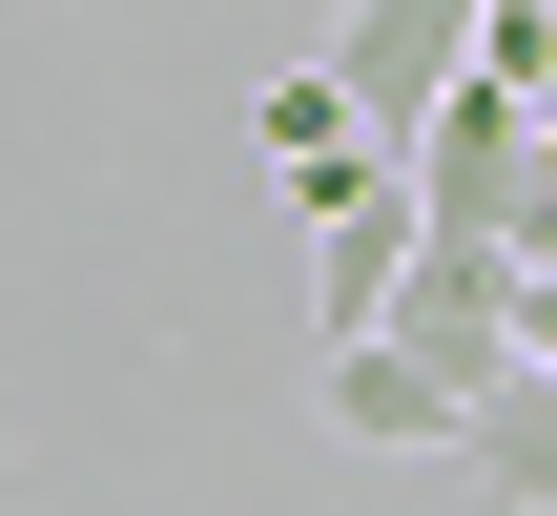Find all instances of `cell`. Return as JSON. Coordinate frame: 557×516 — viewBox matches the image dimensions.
I'll return each instance as SVG.
<instances>
[{"label":"cell","mask_w":557,"mask_h":516,"mask_svg":"<svg viewBox=\"0 0 557 516\" xmlns=\"http://www.w3.org/2000/svg\"><path fill=\"white\" fill-rule=\"evenodd\" d=\"M393 165H413V228L434 248H537V103H496L475 62H455L434 124H393Z\"/></svg>","instance_id":"6da1fadb"},{"label":"cell","mask_w":557,"mask_h":516,"mask_svg":"<svg viewBox=\"0 0 557 516\" xmlns=\"http://www.w3.org/2000/svg\"><path fill=\"white\" fill-rule=\"evenodd\" d=\"M351 352H413L455 414H475V393H517V248H413L393 331H351Z\"/></svg>","instance_id":"7a4b0ae2"},{"label":"cell","mask_w":557,"mask_h":516,"mask_svg":"<svg viewBox=\"0 0 557 516\" xmlns=\"http://www.w3.org/2000/svg\"><path fill=\"white\" fill-rule=\"evenodd\" d=\"M310 393H331V434H351V455H455V393H434L413 352H331Z\"/></svg>","instance_id":"3957f363"},{"label":"cell","mask_w":557,"mask_h":516,"mask_svg":"<svg viewBox=\"0 0 557 516\" xmlns=\"http://www.w3.org/2000/svg\"><path fill=\"white\" fill-rule=\"evenodd\" d=\"M455 476H475V496H517V516H557V393H537V372L455 414Z\"/></svg>","instance_id":"277c9868"},{"label":"cell","mask_w":557,"mask_h":516,"mask_svg":"<svg viewBox=\"0 0 557 516\" xmlns=\"http://www.w3.org/2000/svg\"><path fill=\"white\" fill-rule=\"evenodd\" d=\"M537 248H557V124H537ZM537 248H517V269H537Z\"/></svg>","instance_id":"5b68a950"}]
</instances>
